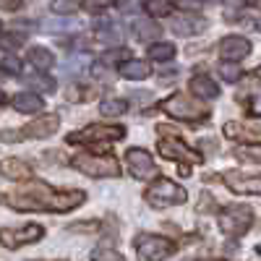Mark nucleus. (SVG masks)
<instances>
[{"label": "nucleus", "mask_w": 261, "mask_h": 261, "mask_svg": "<svg viewBox=\"0 0 261 261\" xmlns=\"http://www.w3.org/2000/svg\"><path fill=\"white\" fill-rule=\"evenodd\" d=\"M13 209L21 212H71L86 201L84 191H55L47 183H32L29 191L16 196H0Z\"/></svg>", "instance_id": "obj_1"}, {"label": "nucleus", "mask_w": 261, "mask_h": 261, "mask_svg": "<svg viewBox=\"0 0 261 261\" xmlns=\"http://www.w3.org/2000/svg\"><path fill=\"white\" fill-rule=\"evenodd\" d=\"M144 199H146V204H151V206L165 209V206H178V204H183V201L188 199V193H186V188H180L178 183H172V180H167V178H157L154 183L146 188Z\"/></svg>", "instance_id": "obj_2"}, {"label": "nucleus", "mask_w": 261, "mask_h": 261, "mask_svg": "<svg viewBox=\"0 0 261 261\" xmlns=\"http://www.w3.org/2000/svg\"><path fill=\"white\" fill-rule=\"evenodd\" d=\"M160 134H162V139H160V154L165 157V160H172V162H193V165H199L204 157L199 154V151H193V149H188V144L178 136V134H172V130H167L165 125H160L157 128Z\"/></svg>", "instance_id": "obj_3"}, {"label": "nucleus", "mask_w": 261, "mask_h": 261, "mask_svg": "<svg viewBox=\"0 0 261 261\" xmlns=\"http://www.w3.org/2000/svg\"><path fill=\"white\" fill-rule=\"evenodd\" d=\"M162 110L178 120H204L209 115V110L199 99H193L191 94H183V92H175L172 97H167L162 102Z\"/></svg>", "instance_id": "obj_4"}, {"label": "nucleus", "mask_w": 261, "mask_h": 261, "mask_svg": "<svg viewBox=\"0 0 261 261\" xmlns=\"http://www.w3.org/2000/svg\"><path fill=\"white\" fill-rule=\"evenodd\" d=\"M73 167L89 178H118L120 175V162L110 154H105V157L79 154V157H73Z\"/></svg>", "instance_id": "obj_5"}, {"label": "nucleus", "mask_w": 261, "mask_h": 261, "mask_svg": "<svg viewBox=\"0 0 261 261\" xmlns=\"http://www.w3.org/2000/svg\"><path fill=\"white\" fill-rule=\"evenodd\" d=\"M253 225V212L246 204H232L220 212V230L230 238H241Z\"/></svg>", "instance_id": "obj_6"}, {"label": "nucleus", "mask_w": 261, "mask_h": 261, "mask_svg": "<svg viewBox=\"0 0 261 261\" xmlns=\"http://www.w3.org/2000/svg\"><path fill=\"white\" fill-rule=\"evenodd\" d=\"M136 251H139L141 261H165L167 256L175 253V243L162 235H139Z\"/></svg>", "instance_id": "obj_7"}, {"label": "nucleus", "mask_w": 261, "mask_h": 261, "mask_svg": "<svg viewBox=\"0 0 261 261\" xmlns=\"http://www.w3.org/2000/svg\"><path fill=\"white\" fill-rule=\"evenodd\" d=\"M125 136V128L123 125H102V123H94V125H86L84 130H76V134L68 136L71 144H92V141H118Z\"/></svg>", "instance_id": "obj_8"}, {"label": "nucleus", "mask_w": 261, "mask_h": 261, "mask_svg": "<svg viewBox=\"0 0 261 261\" xmlns=\"http://www.w3.org/2000/svg\"><path fill=\"white\" fill-rule=\"evenodd\" d=\"M125 165H128V172L134 175L136 180H151V178H157V165L154 160H151V154L146 149H128L125 151Z\"/></svg>", "instance_id": "obj_9"}, {"label": "nucleus", "mask_w": 261, "mask_h": 261, "mask_svg": "<svg viewBox=\"0 0 261 261\" xmlns=\"http://www.w3.org/2000/svg\"><path fill=\"white\" fill-rule=\"evenodd\" d=\"M45 235V230H42V225H24V227H6L0 230V243H3L6 248H21L27 243H37L39 238Z\"/></svg>", "instance_id": "obj_10"}, {"label": "nucleus", "mask_w": 261, "mask_h": 261, "mask_svg": "<svg viewBox=\"0 0 261 261\" xmlns=\"http://www.w3.org/2000/svg\"><path fill=\"white\" fill-rule=\"evenodd\" d=\"M225 186L232 193H256V196H261V175H251V172H241V170L225 172Z\"/></svg>", "instance_id": "obj_11"}, {"label": "nucleus", "mask_w": 261, "mask_h": 261, "mask_svg": "<svg viewBox=\"0 0 261 261\" xmlns=\"http://www.w3.org/2000/svg\"><path fill=\"white\" fill-rule=\"evenodd\" d=\"M58 125H60V118L55 113H47V115L34 118L29 125L21 128V139H47L58 130Z\"/></svg>", "instance_id": "obj_12"}, {"label": "nucleus", "mask_w": 261, "mask_h": 261, "mask_svg": "<svg viewBox=\"0 0 261 261\" xmlns=\"http://www.w3.org/2000/svg\"><path fill=\"white\" fill-rule=\"evenodd\" d=\"M220 55L227 63H238V60H243L246 55H251V42L246 37H238V34L225 37L220 42Z\"/></svg>", "instance_id": "obj_13"}, {"label": "nucleus", "mask_w": 261, "mask_h": 261, "mask_svg": "<svg viewBox=\"0 0 261 261\" xmlns=\"http://www.w3.org/2000/svg\"><path fill=\"white\" fill-rule=\"evenodd\" d=\"M0 175L8 178V180L27 183V180H32V167H29V162L18 160V157H6L0 162Z\"/></svg>", "instance_id": "obj_14"}, {"label": "nucleus", "mask_w": 261, "mask_h": 261, "mask_svg": "<svg viewBox=\"0 0 261 261\" xmlns=\"http://www.w3.org/2000/svg\"><path fill=\"white\" fill-rule=\"evenodd\" d=\"M191 92L196 97H201V99H217L220 97V86H217L206 73H196L191 79Z\"/></svg>", "instance_id": "obj_15"}, {"label": "nucleus", "mask_w": 261, "mask_h": 261, "mask_svg": "<svg viewBox=\"0 0 261 261\" xmlns=\"http://www.w3.org/2000/svg\"><path fill=\"white\" fill-rule=\"evenodd\" d=\"M94 37H97L99 42H105V45H113V42H120L123 32H120V27L115 24V21L99 18L97 24H94Z\"/></svg>", "instance_id": "obj_16"}, {"label": "nucleus", "mask_w": 261, "mask_h": 261, "mask_svg": "<svg viewBox=\"0 0 261 261\" xmlns=\"http://www.w3.org/2000/svg\"><path fill=\"white\" fill-rule=\"evenodd\" d=\"M149 73H151V68H149L146 60H125V63H120V76L128 79V81H141Z\"/></svg>", "instance_id": "obj_17"}, {"label": "nucleus", "mask_w": 261, "mask_h": 261, "mask_svg": "<svg viewBox=\"0 0 261 261\" xmlns=\"http://www.w3.org/2000/svg\"><path fill=\"white\" fill-rule=\"evenodd\" d=\"M13 107H16L18 113H39L42 110V97L39 94H32V92L16 94L13 97Z\"/></svg>", "instance_id": "obj_18"}, {"label": "nucleus", "mask_w": 261, "mask_h": 261, "mask_svg": "<svg viewBox=\"0 0 261 261\" xmlns=\"http://www.w3.org/2000/svg\"><path fill=\"white\" fill-rule=\"evenodd\" d=\"M134 34H136V39L146 42V39H157L162 34V29L151 18H139V21H134Z\"/></svg>", "instance_id": "obj_19"}, {"label": "nucleus", "mask_w": 261, "mask_h": 261, "mask_svg": "<svg viewBox=\"0 0 261 261\" xmlns=\"http://www.w3.org/2000/svg\"><path fill=\"white\" fill-rule=\"evenodd\" d=\"M27 60L34 65V68H39V71L53 68V63H55L53 53H50V50H45V47H32V50H29V55H27Z\"/></svg>", "instance_id": "obj_20"}, {"label": "nucleus", "mask_w": 261, "mask_h": 261, "mask_svg": "<svg viewBox=\"0 0 261 261\" xmlns=\"http://www.w3.org/2000/svg\"><path fill=\"white\" fill-rule=\"evenodd\" d=\"M170 27H172V32L175 34H180V37H188V34H196L199 29H204V21H196V18H172L170 21Z\"/></svg>", "instance_id": "obj_21"}, {"label": "nucleus", "mask_w": 261, "mask_h": 261, "mask_svg": "<svg viewBox=\"0 0 261 261\" xmlns=\"http://www.w3.org/2000/svg\"><path fill=\"white\" fill-rule=\"evenodd\" d=\"M149 58L160 60V63L172 60V58H175V45H170V42H154V45L149 47Z\"/></svg>", "instance_id": "obj_22"}, {"label": "nucleus", "mask_w": 261, "mask_h": 261, "mask_svg": "<svg viewBox=\"0 0 261 261\" xmlns=\"http://www.w3.org/2000/svg\"><path fill=\"white\" fill-rule=\"evenodd\" d=\"M24 84H29L32 89H37V92H53L55 89V81L50 79V76H45V73H27L24 76Z\"/></svg>", "instance_id": "obj_23"}, {"label": "nucleus", "mask_w": 261, "mask_h": 261, "mask_svg": "<svg viewBox=\"0 0 261 261\" xmlns=\"http://www.w3.org/2000/svg\"><path fill=\"white\" fill-rule=\"evenodd\" d=\"M225 134L230 139H253V134H261V125L258 128H248L243 123H227L225 125Z\"/></svg>", "instance_id": "obj_24"}, {"label": "nucleus", "mask_w": 261, "mask_h": 261, "mask_svg": "<svg viewBox=\"0 0 261 261\" xmlns=\"http://www.w3.org/2000/svg\"><path fill=\"white\" fill-rule=\"evenodd\" d=\"M232 154L238 160H246V162H256L261 165V144H246V146H238Z\"/></svg>", "instance_id": "obj_25"}, {"label": "nucleus", "mask_w": 261, "mask_h": 261, "mask_svg": "<svg viewBox=\"0 0 261 261\" xmlns=\"http://www.w3.org/2000/svg\"><path fill=\"white\" fill-rule=\"evenodd\" d=\"M125 110H128V102L125 99H115V97L102 99V105H99V113L102 115H123Z\"/></svg>", "instance_id": "obj_26"}, {"label": "nucleus", "mask_w": 261, "mask_h": 261, "mask_svg": "<svg viewBox=\"0 0 261 261\" xmlns=\"http://www.w3.org/2000/svg\"><path fill=\"white\" fill-rule=\"evenodd\" d=\"M217 73H220L225 81H230V84L241 81V76H243V71L238 68L235 63H227V60H222V63H220V68H217Z\"/></svg>", "instance_id": "obj_27"}, {"label": "nucleus", "mask_w": 261, "mask_h": 261, "mask_svg": "<svg viewBox=\"0 0 261 261\" xmlns=\"http://www.w3.org/2000/svg\"><path fill=\"white\" fill-rule=\"evenodd\" d=\"M50 8H53L55 16H71V13L79 11V3H76V0H53Z\"/></svg>", "instance_id": "obj_28"}, {"label": "nucleus", "mask_w": 261, "mask_h": 261, "mask_svg": "<svg viewBox=\"0 0 261 261\" xmlns=\"http://www.w3.org/2000/svg\"><path fill=\"white\" fill-rule=\"evenodd\" d=\"M92 261H125V256L118 253L115 248H94L92 251Z\"/></svg>", "instance_id": "obj_29"}, {"label": "nucleus", "mask_w": 261, "mask_h": 261, "mask_svg": "<svg viewBox=\"0 0 261 261\" xmlns=\"http://www.w3.org/2000/svg\"><path fill=\"white\" fill-rule=\"evenodd\" d=\"M42 29L50 32V34H58V32H71V29H76V21H42Z\"/></svg>", "instance_id": "obj_30"}, {"label": "nucleus", "mask_w": 261, "mask_h": 261, "mask_svg": "<svg viewBox=\"0 0 261 261\" xmlns=\"http://www.w3.org/2000/svg\"><path fill=\"white\" fill-rule=\"evenodd\" d=\"M149 16H167L170 13V0H146Z\"/></svg>", "instance_id": "obj_31"}, {"label": "nucleus", "mask_w": 261, "mask_h": 261, "mask_svg": "<svg viewBox=\"0 0 261 261\" xmlns=\"http://www.w3.org/2000/svg\"><path fill=\"white\" fill-rule=\"evenodd\" d=\"M27 37L21 34V32H16V34H0V47H6V50H16V47H21V42H24Z\"/></svg>", "instance_id": "obj_32"}, {"label": "nucleus", "mask_w": 261, "mask_h": 261, "mask_svg": "<svg viewBox=\"0 0 261 261\" xmlns=\"http://www.w3.org/2000/svg\"><path fill=\"white\" fill-rule=\"evenodd\" d=\"M115 3V0H84V11L89 13H99V11H107Z\"/></svg>", "instance_id": "obj_33"}, {"label": "nucleus", "mask_w": 261, "mask_h": 261, "mask_svg": "<svg viewBox=\"0 0 261 261\" xmlns=\"http://www.w3.org/2000/svg\"><path fill=\"white\" fill-rule=\"evenodd\" d=\"M68 99H71V102L92 99V89H84V86H71V89H68Z\"/></svg>", "instance_id": "obj_34"}, {"label": "nucleus", "mask_w": 261, "mask_h": 261, "mask_svg": "<svg viewBox=\"0 0 261 261\" xmlns=\"http://www.w3.org/2000/svg\"><path fill=\"white\" fill-rule=\"evenodd\" d=\"M175 6L186 13H196V11H201V0H175Z\"/></svg>", "instance_id": "obj_35"}, {"label": "nucleus", "mask_w": 261, "mask_h": 261, "mask_svg": "<svg viewBox=\"0 0 261 261\" xmlns=\"http://www.w3.org/2000/svg\"><path fill=\"white\" fill-rule=\"evenodd\" d=\"M21 0H0V11H18Z\"/></svg>", "instance_id": "obj_36"}, {"label": "nucleus", "mask_w": 261, "mask_h": 261, "mask_svg": "<svg viewBox=\"0 0 261 261\" xmlns=\"http://www.w3.org/2000/svg\"><path fill=\"white\" fill-rule=\"evenodd\" d=\"M0 139H3V141H18L21 139V130H3V134H0Z\"/></svg>", "instance_id": "obj_37"}, {"label": "nucleus", "mask_w": 261, "mask_h": 261, "mask_svg": "<svg viewBox=\"0 0 261 261\" xmlns=\"http://www.w3.org/2000/svg\"><path fill=\"white\" fill-rule=\"evenodd\" d=\"M251 115H261V94L251 99Z\"/></svg>", "instance_id": "obj_38"}, {"label": "nucleus", "mask_w": 261, "mask_h": 261, "mask_svg": "<svg viewBox=\"0 0 261 261\" xmlns=\"http://www.w3.org/2000/svg\"><path fill=\"white\" fill-rule=\"evenodd\" d=\"M256 76H258V79H261V65H258V68H256Z\"/></svg>", "instance_id": "obj_39"}, {"label": "nucleus", "mask_w": 261, "mask_h": 261, "mask_svg": "<svg viewBox=\"0 0 261 261\" xmlns=\"http://www.w3.org/2000/svg\"><path fill=\"white\" fill-rule=\"evenodd\" d=\"M6 102V94H0V105H3Z\"/></svg>", "instance_id": "obj_40"}, {"label": "nucleus", "mask_w": 261, "mask_h": 261, "mask_svg": "<svg viewBox=\"0 0 261 261\" xmlns=\"http://www.w3.org/2000/svg\"><path fill=\"white\" fill-rule=\"evenodd\" d=\"M3 79H6V73H3V71H0V81H3Z\"/></svg>", "instance_id": "obj_41"}, {"label": "nucleus", "mask_w": 261, "mask_h": 261, "mask_svg": "<svg viewBox=\"0 0 261 261\" xmlns=\"http://www.w3.org/2000/svg\"><path fill=\"white\" fill-rule=\"evenodd\" d=\"M258 29H261V18H258Z\"/></svg>", "instance_id": "obj_42"}, {"label": "nucleus", "mask_w": 261, "mask_h": 261, "mask_svg": "<svg viewBox=\"0 0 261 261\" xmlns=\"http://www.w3.org/2000/svg\"><path fill=\"white\" fill-rule=\"evenodd\" d=\"M212 3H220V0H212Z\"/></svg>", "instance_id": "obj_43"}, {"label": "nucleus", "mask_w": 261, "mask_h": 261, "mask_svg": "<svg viewBox=\"0 0 261 261\" xmlns=\"http://www.w3.org/2000/svg\"><path fill=\"white\" fill-rule=\"evenodd\" d=\"M212 261H220V258H212Z\"/></svg>", "instance_id": "obj_44"}]
</instances>
